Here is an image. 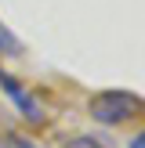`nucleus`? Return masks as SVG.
<instances>
[{
    "mask_svg": "<svg viewBox=\"0 0 145 148\" xmlns=\"http://www.w3.org/2000/svg\"><path fill=\"white\" fill-rule=\"evenodd\" d=\"M0 87H4V94H7V98L14 101V105H18V112L26 116L29 123H40V119H44V108L36 105V98H33V94H29L26 87L18 83V79H11V76H7L4 69H0Z\"/></svg>",
    "mask_w": 145,
    "mask_h": 148,
    "instance_id": "2",
    "label": "nucleus"
},
{
    "mask_svg": "<svg viewBox=\"0 0 145 148\" xmlns=\"http://www.w3.org/2000/svg\"><path fill=\"white\" fill-rule=\"evenodd\" d=\"M87 112L102 127H120V123H130L142 112V98L130 90H98L87 101Z\"/></svg>",
    "mask_w": 145,
    "mask_h": 148,
    "instance_id": "1",
    "label": "nucleus"
},
{
    "mask_svg": "<svg viewBox=\"0 0 145 148\" xmlns=\"http://www.w3.org/2000/svg\"><path fill=\"white\" fill-rule=\"evenodd\" d=\"M127 148H145V134H142V130H138V134L127 141Z\"/></svg>",
    "mask_w": 145,
    "mask_h": 148,
    "instance_id": "6",
    "label": "nucleus"
},
{
    "mask_svg": "<svg viewBox=\"0 0 145 148\" xmlns=\"http://www.w3.org/2000/svg\"><path fill=\"white\" fill-rule=\"evenodd\" d=\"M14 51H18V43H14V36L7 33L4 25H0V54H14Z\"/></svg>",
    "mask_w": 145,
    "mask_h": 148,
    "instance_id": "3",
    "label": "nucleus"
},
{
    "mask_svg": "<svg viewBox=\"0 0 145 148\" xmlns=\"http://www.w3.org/2000/svg\"><path fill=\"white\" fill-rule=\"evenodd\" d=\"M4 148H36V145L22 134H11V137H4Z\"/></svg>",
    "mask_w": 145,
    "mask_h": 148,
    "instance_id": "4",
    "label": "nucleus"
},
{
    "mask_svg": "<svg viewBox=\"0 0 145 148\" xmlns=\"http://www.w3.org/2000/svg\"><path fill=\"white\" fill-rule=\"evenodd\" d=\"M65 148H105V145H102V141H94V137H72Z\"/></svg>",
    "mask_w": 145,
    "mask_h": 148,
    "instance_id": "5",
    "label": "nucleus"
},
{
    "mask_svg": "<svg viewBox=\"0 0 145 148\" xmlns=\"http://www.w3.org/2000/svg\"><path fill=\"white\" fill-rule=\"evenodd\" d=\"M0 148H4V137H0Z\"/></svg>",
    "mask_w": 145,
    "mask_h": 148,
    "instance_id": "7",
    "label": "nucleus"
}]
</instances>
